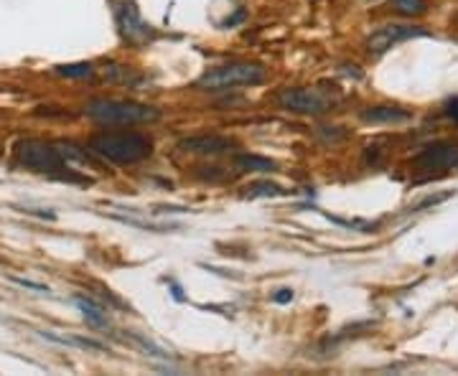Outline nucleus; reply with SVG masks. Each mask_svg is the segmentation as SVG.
Instances as JSON below:
<instances>
[{
	"label": "nucleus",
	"mask_w": 458,
	"mask_h": 376,
	"mask_svg": "<svg viewBox=\"0 0 458 376\" xmlns=\"http://www.w3.org/2000/svg\"><path fill=\"white\" fill-rule=\"evenodd\" d=\"M13 158L26 170L38 173V176H49L54 181L67 183H89V178L80 176V170L69 165V160L80 165L89 163V155L72 143H46V140L26 138L13 145Z\"/></svg>",
	"instance_id": "1"
},
{
	"label": "nucleus",
	"mask_w": 458,
	"mask_h": 376,
	"mask_svg": "<svg viewBox=\"0 0 458 376\" xmlns=\"http://www.w3.org/2000/svg\"><path fill=\"white\" fill-rule=\"evenodd\" d=\"M361 120L372 125H397V122L413 120V115L403 107H366L361 112Z\"/></svg>",
	"instance_id": "10"
},
{
	"label": "nucleus",
	"mask_w": 458,
	"mask_h": 376,
	"mask_svg": "<svg viewBox=\"0 0 458 376\" xmlns=\"http://www.w3.org/2000/svg\"><path fill=\"white\" fill-rule=\"evenodd\" d=\"M74 305L80 308L82 318H84L92 328H110V313H107L99 303H94L92 297L77 295L74 297Z\"/></svg>",
	"instance_id": "11"
},
{
	"label": "nucleus",
	"mask_w": 458,
	"mask_h": 376,
	"mask_svg": "<svg viewBox=\"0 0 458 376\" xmlns=\"http://www.w3.org/2000/svg\"><path fill=\"white\" fill-rule=\"evenodd\" d=\"M117 23H120L122 33L130 38V41H141L148 36V26L143 23L141 13L133 3H120L117 6Z\"/></svg>",
	"instance_id": "9"
},
{
	"label": "nucleus",
	"mask_w": 458,
	"mask_h": 376,
	"mask_svg": "<svg viewBox=\"0 0 458 376\" xmlns=\"http://www.w3.org/2000/svg\"><path fill=\"white\" fill-rule=\"evenodd\" d=\"M247 194L250 196H280L283 188L275 186V183H270V181H257V183H250V186H247Z\"/></svg>",
	"instance_id": "16"
},
{
	"label": "nucleus",
	"mask_w": 458,
	"mask_h": 376,
	"mask_svg": "<svg viewBox=\"0 0 458 376\" xmlns=\"http://www.w3.org/2000/svg\"><path fill=\"white\" fill-rule=\"evenodd\" d=\"M418 36H427V31L420 28V26H382L372 33V36L366 38V51L372 56H379L385 54V51L395 49L397 43L403 41H410V38H418Z\"/></svg>",
	"instance_id": "6"
},
{
	"label": "nucleus",
	"mask_w": 458,
	"mask_h": 376,
	"mask_svg": "<svg viewBox=\"0 0 458 376\" xmlns=\"http://www.w3.org/2000/svg\"><path fill=\"white\" fill-rule=\"evenodd\" d=\"M415 165L422 170H453L458 168V145L456 143H433L415 158Z\"/></svg>",
	"instance_id": "7"
},
{
	"label": "nucleus",
	"mask_w": 458,
	"mask_h": 376,
	"mask_svg": "<svg viewBox=\"0 0 458 376\" xmlns=\"http://www.w3.org/2000/svg\"><path fill=\"white\" fill-rule=\"evenodd\" d=\"M237 168L242 170H257V173H268V170L275 168L273 160L268 158H257V155H239L237 158Z\"/></svg>",
	"instance_id": "14"
},
{
	"label": "nucleus",
	"mask_w": 458,
	"mask_h": 376,
	"mask_svg": "<svg viewBox=\"0 0 458 376\" xmlns=\"http://www.w3.org/2000/svg\"><path fill=\"white\" fill-rule=\"evenodd\" d=\"M56 74L67 77V79H89L92 74H94V67L87 64V61H80V64H61V67H56Z\"/></svg>",
	"instance_id": "13"
},
{
	"label": "nucleus",
	"mask_w": 458,
	"mask_h": 376,
	"mask_svg": "<svg viewBox=\"0 0 458 376\" xmlns=\"http://www.w3.org/2000/svg\"><path fill=\"white\" fill-rule=\"evenodd\" d=\"M265 79V69L260 64H247V61H237V64H224V67L209 69L199 77L196 87L199 89H232V87H252L260 84Z\"/></svg>",
	"instance_id": "4"
},
{
	"label": "nucleus",
	"mask_w": 458,
	"mask_h": 376,
	"mask_svg": "<svg viewBox=\"0 0 458 376\" xmlns=\"http://www.w3.org/2000/svg\"><path fill=\"white\" fill-rule=\"evenodd\" d=\"M390 6L403 16H420V13H425L427 3L425 0H390Z\"/></svg>",
	"instance_id": "15"
},
{
	"label": "nucleus",
	"mask_w": 458,
	"mask_h": 376,
	"mask_svg": "<svg viewBox=\"0 0 458 376\" xmlns=\"http://www.w3.org/2000/svg\"><path fill=\"white\" fill-rule=\"evenodd\" d=\"M278 102L288 112L298 115H324L339 102V92L326 87H298V89H283L278 94Z\"/></svg>",
	"instance_id": "5"
},
{
	"label": "nucleus",
	"mask_w": 458,
	"mask_h": 376,
	"mask_svg": "<svg viewBox=\"0 0 458 376\" xmlns=\"http://www.w3.org/2000/svg\"><path fill=\"white\" fill-rule=\"evenodd\" d=\"M38 333H41V338L54 341V343H61V346L84 348V351H107L104 343L92 341V338H82V336H61V333H56V331H38Z\"/></svg>",
	"instance_id": "12"
},
{
	"label": "nucleus",
	"mask_w": 458,
	"mask_h": 376,
	"mask_svg": "<svg viewBox=\"0 0 458 376\" xmlns=\"http://www.w3.org/2000/svg\"><path fill=\"white\" fill-rule=\"evenodd\" d=\"M13 282L21 287H28V290H36V292H49V287L41 285V282H33V280H26V277H13Z\"/></svg>",
	"instance_id": "17"
},
{
	"label": "nucleus",
	"mask_w": 458,
	"mask_h": 376,
	"mask_svg": "<svg viewBox=\"0 0 458 376\" xmlns=\"http://www.w3.org/2000/svg\"><path fill=\"white\" fill-rule=\"evenodd\" d=\"M89 150L117 165H133L151 158L153 140L143 133H102L94 135Z\"/></svg>",
	"instance_id": "2"
},
{
	"label": "nucleus",
	"mask_w": 458,
	"mask_h": 376,
	"mask_svg": "<svg viewBox=\"0 0 458 376\" xmlns=\"http://www.w3.org/2000/svg\"><path fill=\"white\" fill-rule=\"evenodd\" d=\"M232 140L219 138V135H196V138H186L178 143V150L191 153V155H224V153H232Z\"/></svg>",
	"instance_id": "8"
},
{
	"label": "nucleus",
	"mask_w": 458,
	"mask_h": 376,
	"mask_svg": "<svg viewBox=\"0 0 458 376\" xmlns=\"http://www.w3.org/2000/svg\"><path fill=\"white\" fill-rule=\"evenodd\" d=\"M84 115L102 125H143L156 122L160 109L141 102H122V99H92L84 107Z\"/></svg>",
	"instance_id": "3"
},
{
	"label": "nucleus",
	"mask_w": 458,
	"mask_h": 376,
	"mask_svg": "<svg viewBox=\"0 0 458 376\" xmlns=\"http://www.w3.org/2000/svg\"><path fill=\"white\" fill-rule=\"evenodd\" d=\"M446 115L458 125V97L451 99V102H446Z\"/></svg>",
	"instance_id": "18"
},
{
	"label": "nucleus",
	"mask_w": 458,
	"mask_h": 376,
	"mask_svg": "<svg viewBox=\"0 0 458 376\" xmlns=\"http://www.w3.org/2000/svg\"><path fill=\"white\" fill-rule=\"evenodd\" d=\"M288 300H293L290 290H280V295H275V303H288Z\"/></svg>",
	"instance_id": "19"
}]
</instances>
